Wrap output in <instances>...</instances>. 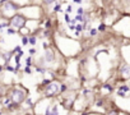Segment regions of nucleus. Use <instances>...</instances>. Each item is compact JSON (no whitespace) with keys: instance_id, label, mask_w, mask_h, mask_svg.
<instances>
[{"instance_id":"f257e3e1","label":"nucleus","mask_w":130,"mask_h":115,"mask_svg":"<svg viewBox=\"0 0 130 115\" xmlns=\"http://www.w3.org/2000/svg\"><path fill=\"white\" fill-rule=\"evenodd\" d=\"M55 47L64 58H75L82 52V44L77 38L67 35L65 32H56L54 36Z\"/></svg>"},{"instance_id":"f03ea898","label":"nucleus","mask_w":130,"mask_h":115,"mask_svg":"<svg viewBox=\"0 0 130 115\" xmlns=\"http://www.w3.org/2000/svg\"><path fill=\"white\" fill-rule=\"evenodd\" d=\"M18 13L24 16L27 19H35V21H41L45 17V8L42 5L37 4H27L23 7H19Z\"/></svg>"},{"instance_id":"7ed1b4c3","label":"nucleus","mask_w":130,"mask_h":115,"mask_svg":"<svg viewBox=\"0 0 130 115\" xmlns=\"http://www.w3.org/2000/svg\"><path fill=\"white\" fill-rule=\"evenodd\" d=\"M7 95L10 97V100H12L14 104H17V105L21 106V105L24 102V100L27 98L28 91H27V88H24L23 86L15 84V86H13L10 90H8V93H7Z\"/></svg>"},{"instance_id":"20e7f679","label":"nucleus","mask_w":130,"mask_h":115,"mask_svg":"<svg viewBox=\"0 0 130 115\" xmlns=\"http://www.w3.org/2000/svg\"><path fill=\"white\" fill-rule=\"evenodd\" d=\"M112 30L115 32H117L119 35H121L126 38H130V16L124 14L121 18H119L113 23Z\"/></svg>"},{"instance_id":"39448f33","label":"nucleus","mask_w":130,"mask_h":115,"mask_svg":"<svg viewBox=\"0 0 130 115\" xmlns=\"http://www.w3.org/2000/svg\"><path fill=\"white\" fill-rule=\"evenodd\" d=\"M19 10V5L15 4L13 0H7V2L0 4V17L4 19H10L13 16H15Z\"/></svg>"},{"instance_id":"423d86ee","label":"nucleus","mask_w":130,"mask_h":115,"mask_svg":"<svg viewBox=\"0 0 130 115\" xmlns=\"http://www.w3.org/2000/svg\"><path fill=\"white\" fill-rule=\"evenodd\" d=\"M42 90H43V97L55 98L56 96L61 95V82L60 81H56V79H52Z\"/></svg>"},{"instance_id":"0eeeda50","label":"nucleus","mask_w":130,"mask_h":115,"mask_svg":"<svg viewBox=\"0 0 130 115\" xmlns=\"http://www.w3.org/2000/svg\"><path fill=\"white\" fill-rule=\"evenodd\" d=\"M27 23V18L24 16H22L21 13H17L15 16H13L9 19V26L15 28V30H21L22 27H24Z\"/></svg>"},{"instance_id":"6e6552de","label":"nucleus","mask_w":130,"mask_h":115,"mask_svg":"<svg viewBox=\"0 0 130 115\" xmlns=\"http://www.w3.org/2000/svg\"><path fill=\"white\" fill-rule=\"evenodd\" d=\"M117 76L121 82H127L130 79V65L121 62L119 68H117Z\"/></svg>"},{"instance_id":"1a4fd4ad","label":"nucleus","mask_w":130,"mask_h":115,"mask_svg":"<svg viewBox=\"0 0 130 115\" xmlns=\"http://www.w3.org/2000/svg\"><path fill=\"white\" fill-rule=\"evenodd\" d=\"M120 58L124 63L130 65V41H126L120 46Z\"/></svg>"},{"instance_id":"9d476101","label":"nucleus","mask_w":130,"mask_h":115,"mask_svg":"<svg viewBox=\"0 0 130 115\" xmlns=\"http://www.w3.org/2000/svg\"><path fill=\"white\" fill-rule=\"evenodd\" d=\"M113 91H115V87H113L112 83H110V82H103V83L101 84V92H102V95H111Z\"/></svg>"},{"instance_id":"9b49d317","label":"nucleus","mask_w":130,"mask_h":115,"mask_svg":"<svg viewBox=\"0 0 130 115\" xmlns=\"http://www.w3.org/2000/svg\"><path fill=\"white\" fill-rule=\"evenodd\" d=\"M119 3H120V10L122 12V14L130 16V0H119Z\"/></svg>"},{"instance_id":"f8f14e48","label":"nucleus","mask_w":130,"mask_h":115,"mask_svg":"<svg viewBox=\"0 0 130 115\" xmlns=\"http://www.w3.org/2000/svg\"><path fill=\"white\" fill-rule=\"evenodd\" d=\"M37 42H38V36H37V33H31V35H28V45L36 46Z\"/></svg>"},{"instance_id":"ddd939ff","label":"nucleus","mask_w":130,"mask_h":115,"mask_svg":"<svg viewBox=\"0 0 130 115\" xmlns=\"http://www.w3.org/2000/svg\"><path fill=\"white\" fill-rule=\"evenodd\" d=\"M4 33H5V36H17V35H19L18 33V30H15V28H13V27H7L5 30H4Z\"/></svg>"},{"instance_id":"4468645a","label":"nucleus","mask_w":130,"mask_h":115,"mask_svg":"<svg viewBox=\"0 0 130 115\" xmlns=\"http://www.w3.org/2000/svg\"><path fill=\"white\" fill-rule=\"evenodd\" d=\"M41 2H42V7L43 8H50L54 4H56L57 2H60V0H41Z\"/></svg>"},{"instance_id":"2eb2a0df","label":"nucleus","mask_w":130,"mask_h":115,"mask_svg":"<svg viewBox=\"0 0 130 115\" xmlns=\"http://www.w3.org/2000/svg\"><path fill=\"white\" fill-rule=\"evenodd\" d=\"M74 12H75V9H74V4H67V7L64 8V13H67V14H74Z\"/></svg>"},{"instance_id":"dca6fc26","label":"nucleus","mask_w":130,"mask_h":115,"mask_svg":"<svg viewBox=\"0 0 130 115\" xmlns=\"http://www.w3.org/2000/svg\"><path fill=\"white\" fill-rule=\"evenodd\" d=\"M18 33H19L21 36H28V35H31L32 32L28 30V27H26V26H24V27H22L21 30H18Z\"/></svg>"},{"instance_id":"f3484780","label":"nucleus","mask_w":130,"mask_h":115,"mask_svg":"<svg viewBox=\"0 0 130 115\" xmlns=\"http://www.w3.org/2000/svg\"><path fill=\"white\" fill-rule=\"evenodd\" d=\"M33 65V56L28 55L24 59V67H32Z\"/></svg>"},{"instance_id":"a211bd4d","label":"nucleus","mask_w":130,"mask_h":115,"mask_svg":"<svg viewBox=\"0 0 130 115\" xmlns=\"http://www.w3.org/2000/svg\"><path fill=\"white\" fill-rule=\"evenodd\" d=\"M15 4H18L19 7H23V5H27L31 3V0H13Z\"/></svg>"},{"instance_id":"6ab92c4d","label":"nucleus","mask_w":130,"mask_h":115,"mask_svg":"<svg viewBox=\"0 0 130 115\" xmlns=\"http://www.w3.org/2000/svg\"><path fill=\"white\" fill-rule=\"evenodd\" d=\"M21 45L27 46L28 45V36H21Z\"/></svg>"},{"instance_id":"aec40b11","label":"nucleus","mask_w":130,"mask_h":115,"mask_svg":"<svg viewBox=\"0 0 130 115\" xmlns=\"http://www.w3.org/2000/svg\"><path fill=\"white\" fill-rule=\"evenodd\" d=\"M36 54H37V49H36V46H31V47L28 49V55L35 56Z\"/></svg>"},{"instance_id":"412c9836","label":"nucleus","mask_w":130,"mask_h":115,"mask_svg":"<svg viewBox=\"0 0 130 115\" xmlns=\"http://www.w3.org/2000/svg\"><path fill=\"white\" fill-rule=\"evenodd\" d=\"M86 3V0H72V4H74V5H77V7H80V5H83Z\"/></svg>"},{"instance_id":"4be33fe9","label":"nucleus","mask_w":130,"mask_h":115,"mask_svg":"<svg viewBox=\"0 0 130 115\" xmlns=\"http://www.w3.org/2000/svg\"><path fill=\"white\" fill-rule=\"evenodd\" d=\"M82 115H106L105 112H98V111H92V112H82Z\"/></svg>"},{"instance_id":"5701e85b","label":"nucleus","mask_w":130,"mask_h":115,"mask_svg":"<svg viewBox=\"0 0 130 115\" xmlns=\"http://www.w3.org/2000/svg\"><path fill=\"white\" fill-rule=\"evenodd\" d=\"M23 73H24V74H28V76H31V74H32V68H31V67H24V69H23Z\"/></svg>"},{"instance_id":"b1692460","label":"nucleus","mask_w":130,"mask_h":115,"mask_svg":"<svg viewBox=\"0 0 130 115\" xmlns=\"http://www.w3.org/2000/svg\"><path fill=\"white\" fill-rule=\"evenodd\" d=\"M22 115H36L35 112H32V111H24Z\"/></svg>"}]
</instances>
